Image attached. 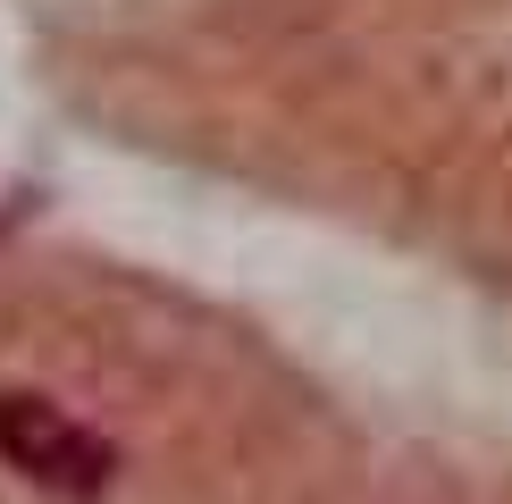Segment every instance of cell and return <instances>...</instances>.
Masks as SVG:
<instances>
[{"mask_svg": "<svg viewBox=\"0 0 512 504\" xmlns=\"http://www.w3.org/2000/svg\"><path fill=\"white\" fill-rule=\"evenodd\" d=\"M0 462L26 488L68 504H93L118 479V446L101 429H84L76 412H59L51 395H0Z\"/></svg>", "mask_w": 512, "mask_h": 504, "instance_id": "cell-1", "label": "cell"}]
</instances>
